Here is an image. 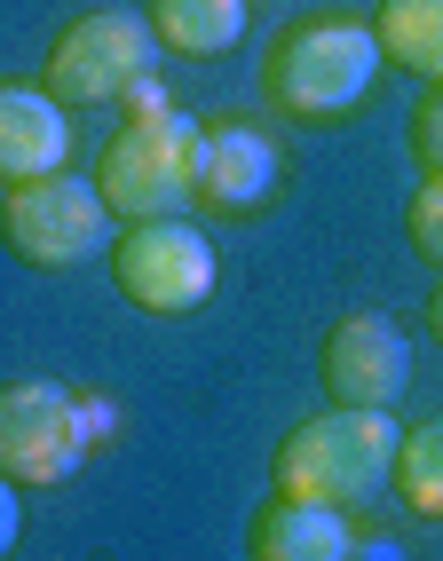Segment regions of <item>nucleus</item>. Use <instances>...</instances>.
I'll return each instance as SVG.
<instances>
[{
    "label": "nucleus",
    "mask_w": 443,
    "mask_h": 561,
    "mask_svg": "<svg viewBox=\"0 0 443 561\" xmlns=\"http://www.w3.org/2000/svg\"><path fill=\"white\" fill-rule=\"evenodd\" d=\"M428 332H435V341H443V285L428 293Z\"/></svg>",
    "instance_id": "a211bd4d"
},
{
    "label": "nucleus",
    "mask_w": 443,
    "mask_h": 561,
    "mask_svg": "<svg viewBox=\"0 0 443 561\" xmlns=\"http://www.w3.org/2000/svg\"><path fill=\"white\" fill-rule=\"evenodd\" d=\"M214 245L191 214L182 221H135V230H120V245H111V285L127 293V301L143 317H191L206 309L214 293Z\"/></svg>",
    "instance_id": "423d86ee"
},
{
    "label": "nucleus",
    "mask_w": 443,
    "mask_h": 561,
    "mask_svg": "<svg viewBox=\"0 0 443 561\" xmlns=\"http://www.w3.org/2000/svg\"><path fill=\"white\" fill-rule=\"evenodd\" d=\"M396 499L412 506V514H428V522H443V420L404 427V451H396Z\"/></svg>",
    "instance_id": "4468645a"
},
{
    "label": "nucleus",
    "mask_w": 443,
    "mask_h": 561,
    "mask_svg": "<svg viewBox=\"0 0 443 561\" xmlns=\"http://www.w3.org/2000/svg\"><path fill=\"white\" fill-rule=\"evenodd\" d=\"M412 159H420L428 174H443V88H428V95L412 103Z\"/></svg>",
    "instance_id": "dca6fc26"
},
{
    "label": "nucleus",
    "mask_w": 443,
    "mask_h": 561,
    "mask_svg": "<svg viewBox=\"0 0 443 561\" xmlns=\"http://www.w3.org/2000/svg\"><path fill=\"white\" fill-rule=\"evenodd\" d=\"M396 451H404V435L388 411H317V420H302L285 443H277V459H270V482H277V499H309V506H364L380 491V482H396Z\"/></svg>",
    "instance_id": "f257e3e1"
},
{
    "label": "nucleus",
    "mask_w": 443,
    "mask_h": 561,
    "mask_svg": "<svg viewBox=\"0 0 443 561\" xmlns=\"http://www.w3.org/2000/svg\"><path fill=\"white\" fill-rule=\"evenodd\" d=\"M277 191V142L262 127H238V119H222L198 135V214H253V206H270Z\"/></svg>",
    "instance_id": "1a4fd4ad"
},
{
    "label": "nucleus",
    "mask_w": 443,
    "mask_h": 561,
    "mask_svg": "<svg viewBox=\"0 0 443 561\" xmlns=\"http://www.w3.org/2000/svg\"><path fill=\"white\" fill-rule=\"evenodd\" d=\"M64 151H71L64 103L48 88H0V182L24 191L41 174H64Z\"/></svg>",
    "instance_id": "9d476101"
},
{
    "label": "nucleus",
    "mask_w": 443,
    "mask_h": 561,
    "mask_svg": "<svg viewBox=\"0 0 443 561\" xmlns=\"http://www.w3.org/2000/svg\"><path fill=\"white\" fill-rule=\"evenodd\" d=\"M167 111H174V103H167L159 80H135V88H127V119H167Z\"/></svg>",
    "instance_id": "f3484780"
},
{
    "label": "nucleus",
    "mask_w": 443,
    "mask_h": 561,
    "mask_svg": "<svg viewBox=\"0 0 443 561\" xmlns=\"http://www.w3.org/2000/svg\"><path fill=\"white\" fill-rule=\"evenodd\" d=\"M143 16L174 56H230L246 41V0H151Z\"/></svg>",
    "instance_id": "f8f14e48"
},
{
    "label": "nucleus",
    "mask_w": 443,
    "mask_h": 561,
    "mask_svg": "<svg viewBox=\"0 0 443 561\" xmlns=\"http://www.w3.org/2000/svg\"><path fill=\"white\" fill-rule=\"evenodd\" d=\"M198 119H182V111H167V119H127L120 135L103 142L95 159V191L103 206L127 221H182L198 206Z\"/></svg>",
    "instance_id": "7ed1b4c3"
},
{
    "label": "nucleus",
    "mask_w": 443,
    "mask_h": 561,
    "mask_svg": "<svg viewBox=\"0 0 443 561\" xmlns=\"http://www.w3.org/2000/svg\"><path fill=\"white\" fill-rule=\"evenodd\" d=\"M0 230H9V253L32 261V270H71V261H88V253L111 245L120 214L103 206L95 182H80V174H41V182H24V191H9Z\"/></svg>",
    "instance_id": "0eeeda50"
},
{
    "label": "nucleus",
    "mask_w": 443,
    "mask_h": 561,
    "mask_svg": "<svg viewBox=\"0 0 443 561\" xmlns=\"http://www.w3.org/2000/svg\"><path fill=\"white\" fill-rule=\"evenodd\" d=\"M246 561H356V530L341 506H309V499H277L253 514Z\"/></svg>",
    "instance_id": "9b49d317"
},
{
    "label": "nucleus",
    "mask_w": 443,
    "mask_h": 561,
    "mask_svg": "<svg viewBox=\"0 0 443 561\" xmlns=\"http://www.w3.org/2000/svg\"><path fill=\"white\" fill-rule=\"evenodd\" d=\"M380 71V32L356 16H302L277 32V48L262 64V88L285 119H349L373 95Z\"/></svg>",
    "instance_id": "f03ea898"
},
{
    "label": "nucleus",
    "mask_w": 443,
    "mask_h": 561,
    "mask_svg": "<svg viewBox=\"0 0 443 561\" xmlns=\"http://www.w3.org/2000/svg\"><path fill=\"white\" fill-rule=\"evenodd\" d=\"M95 411L88 396H71L56 380H16L0 388V474L24 482V491H48V482L80 474V459L95 451Z\"/></svg>",
    "instance_id": "39448f33"
},
{
    "label": "nucleus",
    "mask_w": 443,
    "mask_h": 561,
    "mask_svg": "<svg viewBox=\"0 0 443 561\" xmlns=\"http://www.w3.org/2000/svg\"><path fill=\"white\" fill-rule=\"evenodd\" d=\"M151 56H159L151 16H135V9H88V16H71L56 41H48L41 88L56 103H71V111L127 103L135 80H151Z\"/></svg>",
    "instance_id": "20e7f679"
},
{
    "label": "nucleus",
    "mask_w": 443,
    "mask_h": 561,
    "mask_svg": "<svg viewBox=\"0 0 443 561\" xmlns=\"http://www.w3.org/2000/svg\"><path fill=\"white\" fill-rule=\"evenodd\" d=\"M380 56L404 64V71H420L428 88H443V0H380Z\"/></svg>",
    "instance_id": "ddd939ff"
},
{
    "label": "nucleus",
    "mask_w": 443,
    "mask_h": 561,
    "mask_svg": "<svg viewBox=\"0 0 443 561\" xmlns=\"http://www.w3.org/2000/svg\"><path fill=\"white\" fill-rule=\"evenodd\" d=\"M317 380L341 411H396L412 388V341L396 317H341L317 348Z\"/></svg>",
    "instance_id": "6e6552de"
},
{
    "label": "nucleus",
    "mask_w": 443,
    "mask_h": 561,
    "mask_svg": "<svg viewBox=\"0 0 443 561\" xmlns=\"http://www.w3.org/2000/svg\"><path fill=\"white\" fill-rule=\"evenodd\" d=\"M404 238H412L420 261L443 270V174H428L420 191H412V206H404Z\"/></svg>",
    "instance_id": "2eb2a0df"
}]
</instances>
